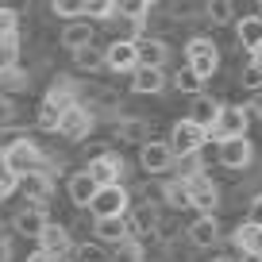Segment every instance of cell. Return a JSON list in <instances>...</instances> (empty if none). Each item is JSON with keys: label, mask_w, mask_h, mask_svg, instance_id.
Returning a JSON list of instances; mask_svg holds the SVG:
<instances>
[{"label": "cell", "mask_w": 262, "mask_h": 262, "mask_svg": "<svg viewBox=\"0 0 262 262\" xmlns=\"http://www.w3.org/2000/svg\"><path fill=\"white\" fill-rule=\"evenodd\" d=\"M0 158H4V166H8L16 178H27V173H39V170H58V166L50 162V155L39 147V139H31V135L12 143L8 150H0Z\"/></svg>", "instance_id": "1"}, {"label": "cell", "mask_w": 262, "mask_h": 262, "mask_svg": "<svg viewBox=\"0 0 262 262\" xmlns=\"http://www.w3.org/2000/svg\"><path fill=\"white\" fill-rule=\"evenodd\" d=\"M251 108L247 104H224L220 116H216L212 131H208V139L220 147V143H231V139H247V127H251Z\"/></svg>", "instance_id": "2"}, {"label": "cell", "mask_w": 262, "mask_h": 262, "mask_svg": "<svg viewBox=\"0 0 262 262\" xmlns=\"http://www.w3.org/2000/svg\"><path fill=\"white\" fill-rule=\"evenodd\" d=\"M85 173H89L100 189H108V185H123V181H127V173H131V166H127V158H123L120 150H100V155L89 158Z\"/></svg>", "instance_id": "3"}, {"label": "cell", "mask_w": 262, "mask_h": 262, "mask_svg": "<svg viewBox=\"0 0 262 262\" xmlns=\"http://www.w3.org/2000/svg\"><path fill=\"white\" fill-rule=\"evenodd\" d=\"M135 208V196L127 185H108L97 193V201L89 205L93 220H127V212Z\"/></svg>", "instance_id": "4"}, {"label": "cell", "mask_w": 262, "mask_h": 262, "mask_svg": "<svg viewBox=\"0 0 262 262\" xmlns=\"http://www.w3.org/2000/svg\"><path fill=\"white\" fill-rule=\"evenodd\" d=\"M185 66L201 81H208V77L220 70V47H216L212 39H205V35H193V39L185 42Z\"/></svg>", "instance_id": "5"}, {"label": "cell", "mask_w": 262, "mask_h": 262, "mask_svg": "<svg viewBox=\"0 0 262 262\" xmlns=\"http://www.w3.org/2000/svg\"><path fill=\"white\" fill-rule=\"evenodd\" d=\"M166 143L173 147V155H178V158H189V155H201V150H205L208 131H205V127H196L193 120H178Z\"/></svg>", "instance_id": "6"}, {"label": "cell", "mask_w": 262, "mask_h": 262, "mask_svg": "<svg viewBox=\"0 0 262 262\" xmlns=\"http://www.w3.org/2000/svg\"><path fill=\"white\" fill-rule=\"evenodd\" d=\"M97 127V112H93L89 104H74L70 112L62 116V127H58V135H62L66 143H81V139H89V131Z\"/></svg>", "instance_id": "7"}, {"label": "cell", "mask_w": 262, "mask_h": 262, "mask_svg": "<svg viewBox=\"0 0 262 262\" xmlns=\"http://www.w3.org/2000/svg\"><path fill=\"white\" fill-rule=\"evenodd\" d=\"M220 185L212 181V173H201V178L189 181V205L196 208L201 216H216V208H220Z\"/></svg>", "instance_id": "8"}, {"label": "cell", "mask_w": 262, "mask_h": 262, "mask_svg": "<svg viewBox=\"0 0 262 262\" xmlns=\"http://www.w3.org/2000/svg\"><path fill=\"white\" fill-rule=\"evenodd\" d=\"M158 231H162V212H158L155 205H135L127 212V235L135 239V243H143V239L147 235H158Z\"/></svg>", "instance_id": "9"}, {"label": "cell", "mask_w": 262, "mask_h": 262, "mask_svg": "<svg viewBox=\"0 0 262 262\" xmlns=\"http://www.w3.org/2000/svg\"><path fill=\"white\" fill-rule=\"evenodd\" d=\"M216 162L231 173H243L247 166L254 162V143L251 139H231V143H220L216 147Z\"/></svg>", "instance_id": "10"}, {"label": "cell", "mask_w": 262, "mask_h": 262, "mask_svg": "<svg viewBox=\"0 0 262 262\" xmlns=\"http://www.w3.org/2000/svg\"><path fill=\"white\" fill-rule=\"evenodd\" d=\"M173 166H178V155H173L170 143H147V147H139V170L143 173H170Z\"/></svg>", "instance_id": "11"}, {"label": "cell", "mask_w": 262, "mask_h": 262, "mask_svg": "<svg viewBox=\"0 0 262 262\" xmlns=\"http://www.w3.org/2000/svg\"><path fill=\"white\" fill-rule=\"evenodd\" d=\"M12 228H16V235L35 239V243H39V239H42V231L50 228V220H47V208H42V205H24L16 216H12Z\"/></svg>", "instance_id": "12"}, {"label": "cell", "mask_w": 262, "mask_h": 262, "mask_svg": "<svg viewBox=\"0 0 262 262\" xmlns=\"http://www.w3.org/2000/svg\"><path fill=\"white\" fill-rule=\"evenodd\" d=\"M39 251H47L50 258L66 262L70 254L77 251V243H74V235H70V228H66V224H54V220H50V228L42 231V239H39Z\"/></svg>", "instance_id": "13"}, {"label": "cell", "mask_w": 262, "mask_h": 262, "mask_svg": "<svg viewBox=\"0 0 262 262\" xmlns=\"http://www.w3.org/2000/svg\"><path fill=\"white\" fill-rule=\"evenodd\" d=\"M185 235H189V247H193V251H212V247L224 239V228H220L216 216H196Z\"/></svg>", "instance_id": "14"}, {"label": "cell", "mask_w": 262, "mask_h": 262, "mask_svg": "<svg viewBox=\"0 0 262 262\" xmlns=\"http://www.w3.org/2000/svg\"><path fill=\"white\" fill-rule=\"evenodd\" d=\"M19 193H24V205H42L47 208L50 193H54V170H39L19 178Z\"/></svg>", "instance_id": "15"}, {"label": "cell", "mask_w": 262, "mask_h": 262, "mask_svg": "<svg viewBox=\"0 0 262 262\" xmlns=\"http://www.w3.org/2000/svg\"><path fill=\"white\" fill-rule=\"evenodd\" d=\"M112 135L120 143H139V147H147V143H155V123L143 120V116H123L112 127Z\"/></svg>", "instance_id": "16"}, {"label": "cell", "mask_w": 262, "mask_h": 262, "mask_svg": "<svg viewBox=\"0 0 262 262\" xmlns=\"http://www.w3.org/2000/svg\"><path fill=\"white\" fill-rule=\"evenodd\" d=\"M104 58H108V70H112V74H135V70H139V47H135V42H108Z\"/></svg>", "instance_id": "17"}, {"label": "cell", "mask_w": 262, "mask_h": 262, "mask_svg": "<svg viewBox=\"0 0 262 262\" xmlns=\"http://www.w3.org/2000/svg\"><path fill=\"white\" fill-rule=\"evenodd\" d=\"M135 47H139V66H147V70H166V62H170V42H166L162 35H143Z\"/></svg>", "instance_id": "18"}, {"label": "cell", "mask_w": 262, "mask_h": 262, "mask_svg": "<svg viewBox=\"0 0 262 262\" xmlns=\"http://www.w3.org/2000/svg\"><path fill=\"white\" fill-rule=\"evenodd\" d=\"M220 100L212 97V93H196V97H189V116L185 120H193L196 127H205V131H212V123H216V116H220Z\"/></svg>", "instance_id": "19"}, {"label": "cell", "mask_w": 262, "mask_h": 262, "mask_svg": "<svg viewBox=\"0 0 262 262\" xmlns=\"http://www.w3.org/2000/svg\"><path fill=\"white\" fill-rule=\"evenodd\" d=\"M131 89L139 93V97H158V93L170 89V77H166V70H147V66H139V70L131 74Z\"/></svg>", "instance_id": "20"}, {"label": "cell", "mask_w": 262, "mask_h": 262, "mask_svg": "<svg viewBox=\"0 0 262 262\" xmlns=\"http://www.w3.org/2000/svg\"><path fill=\"white\" fill-rule=\"evenodd\" d=\"M66 193H70V201H74V208H89L93 201H97V193H100V185L89 178L85 170H77V173H70V181H66Z\"/></svg>", "instance_id": "21"}, {"label": "cell", "mask_w": 262, "mask_h": 262, "mask_svg": "<svg viewBox=\"0 0 262 262\" xmlns=\"http://www.w3.org/2000/svg\"><path fill=\"white\" fill-rule=\"evenodd\" d=\"M93 24L89 19H77V24H66L62 27V35H58V42H62V50H70V54H77V50H85V47H93Z\"/></svg>", "instance_id": "22"}, {"label": "cell", "mask_w": 262, "mask_h": 262, "mask_svg": "<svg viewBox=\"0 0 262 262\" xmlns=\"http://www.w3.org/2000/svg\"><path fill=\"white\" fill-rule=\"evenodd\" d=\"M235 39H239V47L251 50V54L262 50V16H258V12H254V16H243L235 24Z\"/></svg>", "instance_id": "23"}, {"label": "cell", "mask_w": 262, "mask_h": 262, "mask_svg": "<svg viewBox=\"0 0 262 262\" xmlns=\"http://www.w3.org/2000/svg\"><path fill=\"white\" fill-rule=\"evenodd\" d=\"M93 235H97L100 247H120L127 243V220H93Z\"/></svg>", "instance_id": "24"}, {"label": "cell", "mask_w": 262, "mask_h": 262, "mask_svg": "<svg viewBox=\"0 0 262 262\" xmlns=\"http://www.w3.org/2000/svg\"><path fill=\"white\" fill-rule=\"evenodd\" d=\"M231 243H235L239 254H262V228L251 220H243L235 231H231Z\"/></svg>", "instance_id": "25"}, {"label": "cell", "mask_w": 262, "mask_h": 262, "mask_svg": "<svg viewBox=\"0 0 262 262\" xmlns=\"http://www.w3.org/2000/svg\"><path fill=\"white\" fill-rule=\"evenodd\" d=\"M31 89V74L24 66H12V70H0V97H16V93Z\"/></svg>", "instance_id": "26"}, {"label": "cell", "mask_w": 262, "mask_h": 262, "mask_svg": "<svg viewBox=\"0 0 262 262\" xmlns=\"http://www.w3.org/2000/svg\"><path fill=\"white\" fill-rule=\"evenodd\" d=\"M162 201H166V208H173V212H181V208H193V205H189V181L166 178V181H162Z\"/></svg>", "instance_id": "27"}, {"label": "cell", "mask_w": 262, "mask_h": 262, "mask_svg": "<svg viewBox=\"0 0 262 262\" xmlns=\"http://www.w3.org/2000/svg\"><path fill=\"white\" fill-rule=\"evenodd\" d=\"M74 66L81 70V74H97V70H108V58H104V47H85V50H77L74 54Z\"/></svg>", "instance_id": "28"}, {"label": "cell", "mask_w": 262, "mask_h": 262, "mask_svg": "<svg viewBox=\"0 0 262 262\" xmlns=\"http://www.w3.org/2000/svg\"><path fill=\"white\" fill-rule=\"evenodd\" d=\"M62 116H66V108H58V104H50V100H42V104H39V116H35V127H39V131H54V135H58V127H62Z\"/></svg>", "instance_id": "29"}, {"label": "cell", "mask_w": 262, "mask_h": 262, "mask_svg": "<svg viewBox=\"0 0 262 262\" xmlns=\"http://www.w3.org/2000/svg\"><path fill=\"white\" fill-rule=\"evenodd\" d=\"M205 16H208V24H216V27L239 24V19H235V4H231V0H212V4H205Z\"/></svg>", "instance_id": "30"}, {"label": "cell", "mask_w": 262, "mask_h": 262, "mask_svg": "<svg viewBox=\"0 0 262 262\" xmlns=\"http://www.w3.org/2000/svg\"><path fill=\"white\" fill-rule=\"evenodd\" d=\"M112 262H147V243H135V239H127V243L112 247Z\"/></svg>", "instance_id": "31"}, {"label": "cell", "mask_w": 262, "mask_h": 262, "mask_svg": "<svg viewBox=\"0 0 262 262\" xmlns=\"http://www.w3.org/2000/svg\"><path fill=\"white\" fill-rule=\"evenodd\" d=\"M74 262H112V251H108V247H100L97 239H93V243H77Z\"/></svg>", "instance_id": "32"}, {"label": "cell", "mask_w": 262, "mask_h": 262, "mask_svg": "<svg viewBox=\"0 0 262 262\" xmlns=\"http://www.w3.org/2000/svg\"><path fill=\"white\" fill-rule=\"evenodd\" d=\"M170 85H173L178 93H189V97H196V93H205V89H201L205 81H201V77H196L193 70H189V66H185V70H178V74L170 77Z\"/></svg>", "instance_id": "33"}, {"label": "cell", "mask_w": 262, "mask_h": 262, "mask_svg": "<svg viewBox=\"0 0 262 262\" xmlns=\"http://www.w3.org/2000/svg\"><path fill=\"white\" fill-rule=\"evenodd\" d=\"M85 8H89V4H81V0H54V4H50V12H54L58 19H70V24L85 19Z\"/></svg>", "instance_id": "34"}, {"label": "cell", "mask_w": 262, "mask_h": 262, "mask_svg": "<svg viewBox=\"0 0 262 262\" xmlns=\"http://www.w3.org/2000/svg\"><path fill=\"white\" fill-rule=\"evenodd\" d=\"M19 127V108L12 97H0V131H12Z\"/></svg>", "instance_id": "35"}, {"label": "cell", "mask_w": 262, "mask_h": 262, "mask_svg": "<svg viewBox=\"0 0 262 262\" xmlns=\"http://www.w3.org/2000/svg\"><path fill=\"white\" fill-rule=\"evenodd\" d=\"M19 35V12L16 8H0V39Z\"/></svg>", "instance_id": "36"}, {"label": "cell", "mask_w": 262, "mask_h": 262, "mask_svg": "<svg viewBox=\"0 0 262 262\" xmlns=\"http://www.w3.org/2000/svg\"><path fill=\"white\" fill-rule=\"evenodd\" d=\"M16 189H19V178L8 170V166H4V158H0V201H8Z\"/></svg>", "instance_id": "37"}, {"label": "cell", "mask_w": 262, "mask_h": 262, "mask_svg": "<svg viewBox=\"0 0 262 262\" xmlns=\"http://www.w3.org/2000/svg\"><path fill=\"white\" fill-rule=\"evenodd\" d=\"M247 220L262 228V193H254V196H251V205H247Z\"/></svg>", "instance_id": "38"}, {"label": "cell", "mask_w": 262, "mask_h": 262, "mask_svg": "<svg viewBox=\"0 0 262 262\" xmlns=\"http://www.w3.org/2000/svg\"><path fill=\"white\" fill-rule=\"evenodd\" d=\"M0 262H12V239L0 235Z\"/></svg>", "instance_id": "39"}, {"label": "cell", "mask_w": 262, "mask_h": 262, "mask_svg": "<svg viewBox=\"0 0 262 262\" xmlns=\"http://www.w3.org/2000/svg\"><path fill=\"white\" fill-rule=\"evenodd\" d=\"M247 108H251V116H254V120H262V93H254Z\"/></svg>", "instance_id": "40"}, {"label": "cell", "mask_w": 262, "mask_h": 262, "mask_svg": "<svg viewBox=\"0 0 262 262\" xmlns=\"http://www.w3.org/2000/svg\"><path fill=\"white\" fill-rule=\"evenodd\" d=\"M27 262H58V258H50L47 251H35V254H27Z\"/></svg>", "instance_id": "41"}, {"label": "cell", "mask_w": 262, "mask_h": 262, "mask_svg": "<svg viewBox=\"0 0 262 262\" xmlns=\"http://www.w3.org/2000/svg\"><path fill=\"white\" fill-rule=\"evenodd\" d=\"M247 66H251V70H258V74H262V50H258V54H251V62H247Z\"/></svg>", "instance_id": "42"}, {"label": "cell", "mask_w": 262, "mask_h": 262, "mask_svg": "<svg viewBox=\"0 0 262 262\" xmlns=\"http://www.w3.org/2000/svg\"><path fill=\"white\" fill-rule=\"evenodd\" d=\"M212 262H239V254H216Z\"/></svg>", "instance_id": "43"}, {"label": "cell", "mask_w": 262, "mask_h": 262, "mask_svg": "<svg viewBox=\"0 0 262 262\" xmlns=\"http://www.w3.org/2000/svg\"><path fill=\"white\" fill-rule=\"evenodd\" d=\"M239 262H262V254H239Z\"/></svg>", "instance_id": "44"}]
</instances>
